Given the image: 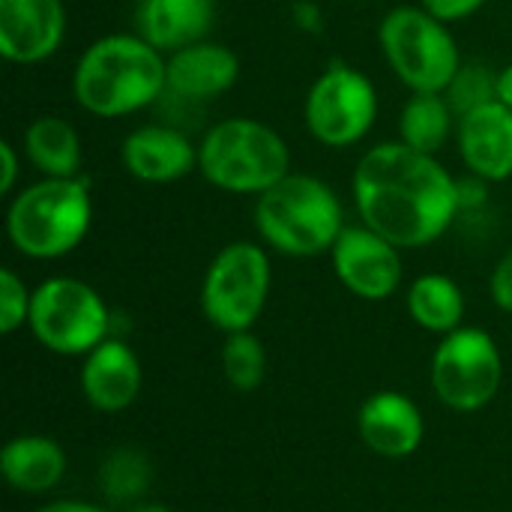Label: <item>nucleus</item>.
Instances as JSON below:
<instances>
[{"mask_svg": "<svg viewBox=\"0 0 512 512\" xmlns=\"http://www.w3.org/2000/svg\"><path fill=\"white\" fill-rule=\"evenodd\" d=\"M240 78V57L219 42H195L168 54L165 93L186 102H210L231 90Z\"/></svg>", "mask_w": 512, "mask_h": 512, "instance_id": "dca6fc26", "label": "nucleus"}, {"mask_svg": "<svg viewBox=\"0 0 512 512\" xmlns=\"http://www.w3.org/2000/svg\"><path fill=\"white\" fill-rule=\"evenodd\" d=\"M99 483H102L105 495L114 501L138 498L150 486V465L135 450H117L105 459Z\"/></svg>", "mask_w": 512, "mask_h": 512, "instance_id": "b1692460", "label": "nucleus"}, {"mask_svg": "<svg viewBox=\"0 0 512 512\" xmlns=\"http://www.w3.org/2000/svg\"><path fill=\"white\" fill-rule=\"evenodd\" d=\"M381 51L411 93H444L462 57L450 27L423 6H399L378 27Z\"/></svg>", "mask_w": 512, "mask_h": 512, "instance_id": "423d86ee", "label": "nucleus"}, {"mask_svg": "<svg viewBox=\"0 0 512 512\" xmlns=\"http://www.w3.org/2000/svg\"><path fill=\"white\" fill-rule=\"evenodd\" d=\"M402 249L369 225L345 228L333 243V270L339 282L363 300H387L402 285Z\"/></svg>", "mask_w": 512, "mask_h": 512, "instance_id": "9b49d317", "label": "nucleus"}, {"mask_svg": "<svg viewBox=\"0 0 512 512\" xmlns=\"http://www.w3.org/2000/svg\"><path fill=\"white\" fill-rule=\"evenodd\" d=\"M141 381L144 372L135 351L120 339H105L90 354H84L81 390L96 411L114 414L129 408L141 393Z\"/></svg>", "mask_w": 512, "mask_h": 512, "instance_id": "f3484780", "label": "nucleus"}, {"mask_svg": "<svg viewBox=\"0 0 512 512\" xmlns=\"http://www.w3.org/2000/svg\"><path fill=\"white\" fill-rule=\"evenodd\" d=\"M129 512H174V510H168V507H162V504H138V507H132Z\"/></svg>", "mask_w": 512, "mask_h": 512, "instance_id": "2f4dec72", "label": "nucleus"}, {"mask_svg": "<svg viewBox=\"0 0 512 512\" xmlns=\"http://www.w3.org/2000/svg\"><path fill=\"white\" fill-rule=\"evenodd\" d=\"M459 153L474 177L501 183L512 177V111L492 99L459 117Z\"/></svg>", "mask_w": 512, "mask_h": 512, "instance_id": "ddd939ff", "label": "nucleus"}, {"mask_svg": "<svg viewBox=\"0 0 512 512\" xmlns=\"http://www.w3.org/2000/svg\"><path fill=\"white\" fill-rule=\"evenodd\" d=\"M27 327L42 348L63 357H81L108 339L111 312L93 285L72 276H54L33 288Z\"/></svg>", "mask_w": 512, "mask_h": 512, "instance_id": "0eeeda50", "label": "nucleus"}, {"mask_svg": "<svg viewBox=\"0 0 512 512\" xmlns=\"http://www.w3.org/2000/svg\"><path fill=\"white\" fill-rule=\"evenodd\" d=\"M222 372L228 384L240 393H252L261 387L264 372H267V354L258 336L252 330L243 333H228L222 345Z\"/></svg>", "mask_w": 512, "mask_h": 512, "instance_id": "5701e85b", "label": "nucleus"}, {"mask_svg": "<svg viewBox=\"0 0 512 512\" xmlns=\"http://www.w3.org/2000/svg\"><path fill=\"white\" fill-rule=\"evenodd\" d=\"M0 159H3V168H0V192L9 195L12 186H15V177H18V156H15V147L9 141L0 144Z\"/></svg>", "mask_w": 512, "mask_h": 512, "instance_id": "c85d7f7f", "label": "nucleus"}, {"mask_svg": "<svg viewBox=\"0 0 512 512\" xmlns=\"http://www.w3.org/2000/svg\"><path fill=\"white\" fill-rule=\"evenodd\" d=\"M489 291H492L495 306L512 315V249L498 261V267L492 273V282H489Z\"/></svg>", "mask_w": 512, "mask_h": 512, "instance_id": "cd10ccee", "label": "nucleus"}, {"mask_svg": "<svg viewBox=\"0 0 512 512\" xmlns=\"http://www.w3.org/2000/svg\"><path fill=\"white\" fill-rule=\"evenodd\" d=\"M303 117L321 144L351 147L366 138L378 117V93L360 69L336 60L309 87Z\"/></svg>", "mask_w": 512, "mask_h": 512, "instance_id": "9d476101", "label": "nucleus"}, {"mask_svg": "<svg viewBox=\"0 0 512 512\" xmlns=\"http://www.w3.org/2000/svg\"><path fill=\"white\" fill-rule=\"evenodd\" d=\"M444 96L453 105L456 117H465L468 111L498 99V72H489L486 66L477 63H462Z\"/></svg>", "mask_w": 512, "mask_h": 512, "instance_id": "393cba45", "label": "nucleus"}, {"mask_svg": "<svg viewBox=\"0 0 512 512\" xmlns=\"http://www.w3.org/2000/svg\"><path fill=\"white\" fill-rule=\"evenodd\" d=\"M270 297V258L258 243H228L201 285L204 318L222 333H243L261 318Z\"/></svg>", "mask_w": 512, "mask_h": 512, "instance_id": "6e6552de", "label": "nucleus"}, {"mask_svg": "<svg viewBox=\"0 0 512 512\" xmlns=\"http://www.w3.org/2000/svg\"><path fill=\"white\" fill-rule=\"evenodd\" d=\"M357 432L363 444L384 459H405L423 444L426 426L420 408L396 390L369 396L357 414Z\"/></svg>", "mask_w": 512, "mask_h": 512, "instance_id": "2eb2a0df", "label": "nucleus"}, {"mask_svg": "<svg viewBox=\"0 0 512 512\" xmlns=\"http://www.w3.org/2000/svg\"><path fill=\"white\" fill-rule=\"evenodd\" d=\"M489 0H423V9H429L435 18H441L444 24L462 21L468 15H474L477 9H483Z\"/></svg>", "mask_w": 512, "mask_h": 512, "instance_id": "bb28decb", "label": "nucleus"}, {"mask_svg": "<svg viewBox=\"0 0 512 512\" xmlns=\"http://www.w3.org/2000/svg\"><path fill=\"white\" fill-rule=\"evenodd\" d=\"M498 102H504L512 111V63L498 72Z\"/></svg>", "mask_w": 512, "mask_h": 512, "instance_id": "7c9ffc66", "label": "nucleus"}, {"mask_svg": "<svg viewBox=\"0 0 512 512\" xmlns=\"http://www.w3.org/2000/svg\"><path fill=\"white\" fill-rule=\"evenodd\" d=\"M24 153L45 177H78L81 141L63 117H36L24 132Z\"/></svg>", "mask_w": 512, "mask_h": 512, "instance_id": "aec40b11", "label": "nucleus"}, {"mask_svg": "<svg viewBox=\"0 0 512 512\" xmlns=\"http://www.w3.org/2000/svg\"><path fill=\"white\" fill-rule=\"evenodd\" d=\"M36 512H105L99 510V507H93V504H84V501H54V504H48V507H42V510Z\"/></svg>", "mask_w": 512, "mask_h": 512, "instance_id": "c756f323", "label": "nucleus"}, {"mask_svg": "<svg viewBox=\"0 0 512 512\" xmlns=\"http://www.w3.org/2000/svg\"><path fill=\"white\" fill-rule=\"evenodd\" d=\"M168 87V57L138 33H111L87 45L72 90L84 111L96 117H126L162 99Z\"/></svg>", "mask_w": 512, "mask_h": 512, "instance_id": "f03ea898", "label": "nucleus"}, {"mask_svg": "<svg viewBox=\"0 0 512 512\" xmlns=\"http://www.w3.org/2000/svg\"><path fill=\"white\" fill-rule=\"evenodd\" d=\"M456 111L444 93H414L399 114V141L435 156L453 135Z\"/></svg>", "mask_w": 512, "mask_h": 512, "instance_id": "4be33fe9", "label": "nucleus"}, {"mask_svg": "<svg viewBox=\"0 0 512 512\" xmlns=\"http://www.w3.org/2000/svg\"><path fill=\"white\" fill-rule=\"evenodd\" d=\"M30 300L33 291L18 279L12 270H0V333H15L30 318Z\"/></svg>", "mask_w": 512, "mask_h": 512, "instance_id": "a878e982", "label": "nucleus"}, {"mask_svg": "<svg viewBox=\"0 0 512 512\" xmlns=\"http://www.w3.org/2000/svg\"><path fill=\"white\" fill-rule=\"evenodd\" d=\"M66 33L63 0H0V54L9 63L48 60Z\"/></svg>", "mask_w": 512, "mask_h": 512, "instance_id": "f8f14e48", "label": "nucleus"}, {"mask_svg": "<svg viewBox=\"0 0 512 512\" xmlns=\"http://www.w3.org/2000/svg\"><path fill=\"white\" fill-rule=\"evenodd\" d=\"M255 228L261 240L291 258L330 252L345 231L336 192L309 174H288L258 195Z\"/></svg>", "mask_w": 512, "mask_h": 512, "instance_id": "7ed1b4c3", "label": "nucleus"}, {"mask_svg": "<svg viewBox=\"0 0 512 512\" xmlns=\"http://www.w3.org/2000/svg\"><path fill=\"white\" fill-rule=\"evenodd\" d=\"M408 312L423 330L447 336L459 330L465 318L462 288L444 273H426L408 288Z\"/></svg>", "mask_w": 512, "mask_h": 512, "instance_id": "412c9836", "label": "nucleus"}, {"mask_svg": "<svg viewBox=\"0 0 512 512\" xmlns=\"http://www.w3.org/2000/svg\"><path fill=\"white\" fill-rule=\"evenodd\" d=\"M0 474L12 489L24 495H42L63 480L66 453L54 438L18 435L0 453Z\"/></svg>", "mask_w": 512, "mask_h": 512, "instance_id": "6ab92c4d", "label": "nucleus"}, {"mask_svg": "<svg viewBox=\"0 0 512 512\" xmlns=\"http://www.w3.org/2000/svg\"><path fill=\"white\" fill-rule=\"evenodd\" d=\"M198 171L222 192L261 195L291 174V150L270 126L231 117L216 123L198 144Z\"/></svg>", "mask_w": 512, "mask_h": 512, "instance_id": "39448f33", "label": "nucleus"}, {"mask_svg": "<svg viewBox=\"0 0 512 512\" xmlns=\"http://www.w3.org/2000/svg\"><path fill=\"white\" fill-rule=\"evenodd\" d=\"M216 21V0H138L135 30L162 54L204 42Z\"/></svg>", "mask_w": 512, "mask_h": 512, "instance_id": "a211bd4d", "label": "nucleus"}, {"mask_svg": "<svg viewBox=\"0 0 512 512\" xmlns=\"http://www.w3.org/2000/svg\"><path fill=\"white\" fill-rule=\"evenodd\" d=\"M351 189L363 225L399 249L435 243L462 207V192L450 171L435 156L411 150L402 141L366 150Z\"/></svg>", "mask_w": 512, "mask_h": 512, "instance_id": "f257e3e1", "label": "nucleus"}, {"mask_svg": "<svg viewBox=\"0 0 512 512\" xmlns=\"http://www.w3.org/2000/svg\"><path fill=\"white\" fill-rule=\"evenodd\" d=\"M504 381V357L498 342L477 327H459L444 336L432 357L435 396L462 414L486 408Z\"/></svg>", "mask_w": 512, "mask_h": 512, "instance_id": "1a4fd4ad", "label": "nucleus"}, {"mask_svg": "<svg viewBox=\"0 0 512 512\" xmlns=\"http://www.w3.org/2000/svg\"><path fill=\"white\" fill-rule=\"evenodd\" d=\"M123 165L141 183H174L198 168V147L168 123H150L126 135Z\"/></svg>", "mask_w": 512, "mask_h": 512, "instance_id": "4468645a", "label": "nucleus"}, {"mask_svg": "<svg viewBox=\"0 0 512 512\" xmlns=\"http://www.w3.org/2000/svg\"><path fill=\"white\" fill-rule=\"evenodd\" d=\"M93 225V198L81 177H45L27 186L6 213L12 246L36 261L63 258Z\"/></svg>", "mask_w": 512, "mask_h": 512, "instance_id": "20e7f679", "label": "nucleus"}]
</instances>
